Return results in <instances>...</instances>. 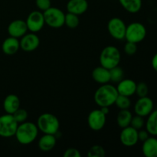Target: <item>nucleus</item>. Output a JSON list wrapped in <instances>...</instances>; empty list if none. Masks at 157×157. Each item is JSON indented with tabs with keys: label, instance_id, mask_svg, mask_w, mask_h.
<instances>
[{
	"label": "nucleus",
	"instance_id": "1",
	"mask_svg": "<svg viewBox=\"0 0 157 157\" xmlns=\"http://www.w3.org/2000/svg\"><path fill=\"white\" fill-rule=\"evenodd\" d=\"M119 95L117 87L110 84H101L94 95V100L97 105L101 107H109L115 104L117 98Z\"/></svg>",
	"mask_w": 157,
	"mask_h": 157
},
{
	"label": "nucleus",
	"instance_id": "2",
	"mask_svg": "<svg viewBox=\"0 0 157 157\" xmlns=\"http://www.w3.org/2000/svg\"><path fill=\"white\" fill-rule=\"evenodd\" d=\"M38 127L32 122H23L18 124L15 136L17 141L21 145H29L32 144L38 135Z\"/></svg>",
	"mask_w": 157,
	"mask_h": 157
},
{
	"label": "nucleus",
	"instance_id": "3",
	"mask_svg": "<svg viewBox=\"0 0 157 157\" xmlns=\"http://www.w3.org/2000/svg\"><path fill=\"white\" fill-rule=\"evenodd\" d=\"M37 127L44 134L56 135L59 131L60 122L58 117L50 113L40 115L37 120Z\"/></svg>",
	"mask_w": 157,
	"mask_h": 157
},
{
	"label": "nucleus",
	"instance_id": "4",
	"mask_svg": "<svg viewBox=\"0 0 157 157\" xmlns=\"http://www.w3.org/2000/svg\"><path fill=\"white\" fill-rule=\"evenodd\" d=\"M99 60L101 66L110 70L119 65L121 60V54L117 48L109 45L101 51Z\"/></svg>",
	"mask_w": 157,
	"mask_h": 157
},
{
	"label": "nucleus",
	"instance_id": "5",
	"mask_svg": "<svg viewBox=\"0 0 157 157\" xmlns=\"http://www.w3.org/2000/svg\"><path fill=\"white\" fill-rule=\"evenodd\" d=\"M147 36V29L142 23L134 21L127 26L125 39L127 41L138 43L141 42Z\"/></svg>",
	"mask_w": 157,
	"mask_h": 157
},
{
	"label": "nucleus",
	"instance_id": "6",
	"mask_svg": "<svg viewBox=\"0 0 157 157\" xmlns=\"http://www.w3.org/2000/svg\"><path fill=\"white\" fill-rule=\"evenodd\" d=\"M45 24L53 29H60L64 25L65 14L56 7H52L43 12Z\"/></svg>",
	"mask_w": 157,
	"mask_h": 157
},
{
	"label": "nucleus",
	"instance_id": "7",
	"mask_svg": "<svg viewBox=\"0 0 157 157\" xmlns=\"http://www.w3.org/2000/svg\"><path fill=\"white\" fill-rule=\"evenodd\" d=\"M18 126L12 114L6 113L0 116V136L9 138L15 136Z\"/></svg>",
	"mask_w": 157,
	"mask_h": 157
},
{
	"label": "nucleus",
	"instance_id": "8",
	"mask_svg": "<svg viewBox=\"0 0 157 157\" xmlns=\"http://www.w3.org/2000/svg\"><path fill=\"white\" fill-rule=\"evenodd\" d=\"M127 25L121 18L114 17L109 20L107 23V30L114 39L122 40L125 38Z\"/></svg>",
	"mask_w": 157,
	"mask_h": 157
},
{
	"label": "nucleus",
	"instance_id": "9",
	"mask_svg": "<svg viewBox=\"0 0 157 157\" xmlns=\"http://www.w3.org/2000/svg\"><path fill=\"white\" fill-rule=\"evenodd\" d=\"M25 22L27 25L28 30L30 31L31 32L37 33L40 32L45 24L43 12L40 10L32 12L28 15Z\"/></svg>",
	"mask_w": 157,
	"mask_h": 157
},
{
	"label": "nucleus",
	"instance_id": "10",
	"mask_svg": "<svg viewBox=\"0 0 157 157\" xmlns=\"http://www.w3.org/2000/svg\"><path fill=\"white\" fill-rule=\"evenodd\" d=\"M107 121V115L101 109H96L89 113L87 117V124L94 131H99L104 127Z\"/></svg>",
	"mask_w": 157,
	"mask_h": 157
},
{
	"label": "nucleus",
	"instance_id": "11",
	"mask_svg": "<svg viewBox=\"0 0 157 157\" xmlns=\"http://www.w3.org/2000/svg\"><path fill=\"white\" fill-rule=\"evenodd\" d=\"M120 140L124 147H133L139 141L138 130L132 127L131 126L124 127L122 129L121 134H120Z\"/></svg>",
	"mask_w": 157,
	"mask_h": 157
},
{
	"label": "nucleus",
	"instance_id": "12",
	"mask_svg": "<svg viewBox=\"0 0 157 157\" xmlns=\"http://www.w3.org/2000/svg\"><path fill=\"white\" fill-rule=\"evenodd\" d=\"M153 101L149 97L139 98L134 105V112L136 115L145 117L153 110Z\"/></svg>",
	"mask_w": 157,
	"mask_h": 157
},
{
	"label": "nucleus",
	"instance_id": "13",
	"mask_svg": "<svg viewBox=\"0 0 157 157\" xmlns=\"http://www.w3.org/2000/svg\"><path fill=\"white\" fill-rule=\"evenodd\" d=\"M20 48L24 52H30L36 50L40 44L39 37L34 32L26 33L20 40Z\"/></svg>",
	"mask_w": 157,
	"mask_h": 157
},
{
	"label": "nucleus",
	"instance_id": "14",
	"mask_svg": "<svg viewBox=\"0 0 157 157\" xmlns=\"http://www.w3.org/2000/svg\"><path fill=\"white\" fill-rule=\"evenodd\" d=\"M28 27L25 21L16 19L12 21L8 26V33L14 38H21L28 32Z\"/></svg>",
	"mask_w": 157,
	"mask_h": 157
},
{
	"label": "nucleus",
	"instance_id": "15",
	"mask_svg": "<svg viewBox=\"0 0 157 157\" xmlns=\"http://www.w3.org/2000/svg\"><path fill=\"white\" fill-rule=\"evenodd\" d=\"M117 90L119 94L127 97H131L136 92V83L132 79H124L117 83Z\"/></svg>",
	"mask_w": 157,
	"mask_h": 157
},
{
	"label": "nucleus",
	"instance_id": "16",
	"mask_svg": "<svg viewBox=\"0 0 157 157\" xmlns=\"http://www.w3.org/2000/svg\"><path fill=\"white\" fill-rule=\"evenodd\" d=\"M66 7L67 12L80 15L87 12L88 9V2L87 0H69Z\"/></svg>",
	"mask_w": 157,
	"mask_h": 157
},
{
	"label": "nucleus",
	"instance_id": "17",
	"mask_svg": "<svg viewBox=\"0 0 157 157\" xmlns=\"http://www.w3.org/2000/svg\"><path fill=\"white\" fill-rule=\"evenodd\" d=\"M20 49V41L18 38L9 36L6 38L2 44V50L5 55H13Z\"/></svg>",
	"mask_w": 157,
	"mask_h": 157
},
{
	"label": "nucleus",
	"instance_id": "18",
	"mask_svg": "<svg viewBox=\"0 0 157 157\" xmlns=\"http://www.w3.org/2000/svg\"><path fill=\"white\" fill-rule=\"evenodd\" d=\"M19 107L20 100L16 94H11L6 97L3 101V108L6 113L13 114Z\"/></svg>",
	"mask_w": 157,
	"mask_h": 157
},
{
	"label": "nucleus",
	"instance_id": "19",
	"mask_svg": "<svg viewBox=\"0 0 157 157\" xmlns=\"http://www.w3.org/2000/svg\"><path fill=\"white\" fill-rule=\"evenodd\" d=\"M92 78L98 84H107L110 81V70L103 66L97 67L92 71Z\"/></svg>",
	"mask_w": 157,
	"mask_h": 157
},
{
	"label": "nucleus",
	"instance_id": "20",
	"mask_svg": "<svg viewBox=\"0 0 157 157\" xmlns=\"http://www.w3.org/2000/svg\"><path fill=\"white\" fill-rule=\"evenodd\" d=\"M142 146L143 154L146 157H157V139L150 136L144 141Z\"/></svg>",
	"mask_w": 157,
	"mask_h": 157
},
{
	"label": "nucleus",
	"instance_id": "21",
	"mask_svg": "<svg viewBox=\"0 0 157 157\" xmlns=\"http://www.w3.org/2000/svg\"><path fill=\"white\" fill-rule=\"evenodd\" d=\"M57 139L55 135L44 134L38 140V148L43 152H49L56 145Z\"/></svg>",
	"mask_w": 157,
	"mask_h": 157
},
{
	"label": "nucleus",
	"instance_id": "22",
	"mask_svg": "<svg viewBox=\"0 0 157 157\" xmlns=\"http://www.w3.org/2000/svg\"><path fill=\"white\" fill-rule=\"evenodd\" d=\"M121 6L130 13L135 14L140 11L142 8V0H118Z\"/></svg>",
	"mask_w": 157,
	"mask_h": 157
},
{
	"label": "nucleus",
	"instance_id": "23",
	"mask_svg": "<svg viewBox=\"0 0 157 157\" xmlns=\"http://www.w3.org/2000/svg\"><path fill=\"white\" fill-rule=\"evenodd\" d=\"M132 117H133V115L128 109L120 110L117 116V123L118 127L123 129L130 126Z\"/></svg>",
	"mask_w": 157,
	"mask_h": 157
},
{
	"label": "nucleus",
	"instance_id": "24",
	"mask_svg": "<svg viewBox=\"0 0 157 157\" xmlns=\"http://www.w3.org/2000/svg\"><path fill=\"white\" fill-rule=\"evenodd\" d=\"M146 121V130L148 131L150 135L153 136H157V110H153L148 115Z\"/></svg>",
	"mask_w": 157,
	"mask_h": 157
},
{
	"label": "nucleus",
	"instance_id": "25",
	"mask_svg": "<svg viewBox=\"0 0 157 157\" xmlns=\"http://www.w3.org/2000/svg\"><path fill=\"white\" fill-rule=\"evenodd\" d=\"M79 22L80 20L78 15L73 13H71V12H67V14H65L64 25L67 28H69L71 29H76L78 26V25H79Z\"/></svg>",
	"mask_w": 157,
	"mask_h": 157
},
{
	"label": "nucleus",
	"instance_id": "26",
	"mask_svg": "<svg viewBox=\"0 0 157 157\" xmlns=\"http://www.w3.org/2000/svg\"><path fill=\"white\" fill-rule=\"evenodd\" d=\"M114 104H116V106L120 110H125V109L130 108L131 106V101L129 97L119 94Z\"/></svg>",
	"mask_w": 157,
	"mask_h": 157
},
{
	"label": "nucleus",
	"instance_id": "27",
	"mask_svg": "<svg viewBox=\"0 0 157 157\" xmlns=\"http://www.w3.org/2000/svg\"><path fill=\"white\" fill-rule=\"evenodd\" d=\"M110 81L118 83L124 78V71L119 66H117V67L110 69Z\"/></svg>",
	"mask_w": 157,
	"mask_h": 157
},
{
	"label": "nucleus",
	"instance_id": "28",
	"mask_svg": "<svg viewBox=\"0 0 157 157\" xmlns=\"http://www.w3.org/2000/svg\"><path fill=\"white\" fill-rule=\"evenodd\" d=\"M106 156V151L101 145H94L87 151L88 157H104Z\"/></svg>",
	"mask_w": 157,
	"mask_h": 157
},
{
	"label": "nucleus",
	"instance_id": "29",
	"mask_svg": "<svg viewBox=\"0 0 157 157\" xmlns=\"http://www.w3.org/2000/svg\"><path fill=\"white\" fill-rule=\"evenodd\" d=\"M12 115L18 124L25 122L28 119V117H29L27 110L23 108H20V107Z\"/></svg>",
	"mask_w": 157,
	"mask_h": 157
},
{
	"label": "nucleus",
	"instance_id": "30",
	"mask_svg": "<svg viewBox=\"0 0 157 157\" xmlns=\"http://www.w3.org/2000/svg\"><path fill=\"white\" fill-rule=\"evenodd\" d=\"M144 117H143L136 114V116H133L130 126H131L132 127H133V128L137 130H141L145 125V121H144Z\"/></svg>",
	"mask_w": 157,
	"mask_h": 157
},
{
	"label": "nucleus",
	"instance_id": "31",
	"mask_svg": "<svg viewBox=\"0 0 157 157\" xmlns=\"http://www.w3.org/2000/svg\"><path fill=\"white\" fill-rule=\"evenodd\" d=\"M149 87L145 82H140L136 84V94L139 98H143L148 95Z\"/></svg>",
	"mask_w": 157,
	"mask_h": 157
},
{
	"label": "nucleus",
	"instance_id": "32",
	"mask_svg": "<svg viewBox=\"0 0 157 157\" xmlns=\"http://www.w3.org/2000/svg\"><path fill=\"white\" fill-rule=\"evenodd\" d=\"M124 50L127 55H133L134 54H136V51H137V45L136 43L127 41L124 45Z\"/></svg>",
	"mask_w": 157,
	"mask_h": 157
},
{
	"label": "nucleus",
	"instance_id": "33",
	"mask_svg": "<svg viewBox=\"0 0 157 157\" xmlns=\"http://www.w3.org/2000/svg\"><path fill=\"white\" fill-rule=\"evenodd\" d=\"M37 8L41 12H44L51 7L52 2L51 0H35Z\"/></svg>",
	"mask_w": 157,
	"mask_h": 157
},
{
	"label": "nucleus",
	"instance_id": "34",
	"mask_svg": "<svg viewBox=\"0 0 157 157\" xmlns=\"http://www.w3.org/2000/svg\"><path fill=\"white\" fill-rule=\"evenodd\" d=\"M64 157H81V154L79 150L76 148H69L64 153Z\"/></svg>",
	"mask_w": 157,
	"mask_h": 157
},
{
	"label": "nucleus",
	"instance_id": "35",
	"mask_svg": "<svg viewBox=\"0 0 157 157\" xmlns=\"http://www.w3.org/2000/svg\"><path fill=\"white\" fill-rule=\"evenodd\" d=\"M149 137H150V133L147 130H140V131H138V139L140 141L144 142Z\"/></svg>",
	"mask_w": 157,
	"mask_h": 157
},
{
	"label": "nucleus",
	"instance_id": "36",
	"mask_svg": "<svg viewBox=\"0 0 157 157\" xmlns=\"http://www.w3.org/2000/svg\"><path fill=\"white\" fill-rule=\"evenodd\" d=\"M151 64H152V67H153V70L157 72V53L153 57V58H152Z\"/></svg>",
	"mask_w": 157,
	"mask_h": 157
},
{
	"label": "nucleus",
	"instance_id": "37",
	"mask_svg": "<svg viewBox=\"0 0 157 157\" xmlns=\"http://www.w3.org/2000/svg\"><path fill=\"white\" fill-rule=\"evenodd\" d=\"M100 109H101V111H102L103 113H104V114H106V115L108 114L109 112H110V109H109V107H101Z\"/></svg>",
	"mask_w": 157,
	"mask_h": 157
}]
</instances>
